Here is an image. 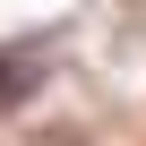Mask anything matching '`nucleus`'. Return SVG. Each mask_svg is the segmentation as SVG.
<instances>
[{
  "label": "nucleus",
  "instance_id": "1",
  "mask_svg": "<svg viewBox=\"0 0 146 146\" xmlns=\"http://www.w3.org/2000/svg\"><path fill=\"white\" fill-rule=\"evenodd\" d=\"M35 69H43V60H35L26 43H17V52H0V103H26V95L43 86V78H35Z\"/></svg>",
  "mask_w": 146,
  "mask_h": 146
}]
</instances>
